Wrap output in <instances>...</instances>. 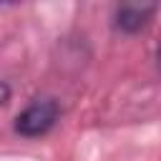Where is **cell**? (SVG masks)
Returning <instances> with one entry per match:
<instances>
[{
    "label": "cell",
    "instance_id": "1",
    "mask_svg": "<svg viewBox=\"0 0 161 161\" xmlns=\"http://www.w3.org/2000/svg\"><path fill=\"white\" fill-rule=\"evenodd\" d=\"M60 113L63 108L55 96H38L15 116L13 128L23 138H40L55 128V123L60 121Z\"/></svg>",
    "mask_w": 161,
    "mask_h": 161
},
{
    "label": "cell",
    "instance_id": "2",
    "mask_svg": "<svg viewBox=\"0 0 161 161\" xmlns=\"http://www.w3.org/2000/svg\"><path fill=\"white\" fill-rule=\"evenodd\" d=\"M158 5L156 3H121L111 13V28L121 35H138L153 20Z\"/></svg>",
    "mask_w": 161,
    "mask_h": 161
},
{
    "label": "cell",
    "instance_id": "3",
    "mask_svg": "<svg viewBox=\"0 0 161 161\" xmlns=\"http://www.w3.org/2000/svg\"><path fill=\"white\" fill-rule=\"evenodd\" d=\"M156 68H158V73H161V43H158V48H156Z\"/></svg>",
    "mask_w": 161,
    "mask_h": 161
}]
</instances>
